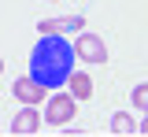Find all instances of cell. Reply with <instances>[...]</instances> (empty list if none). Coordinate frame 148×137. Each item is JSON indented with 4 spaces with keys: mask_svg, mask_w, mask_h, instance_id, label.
<instances>
[{
    "mask_svg": "<svg viewBox=\"0 0 148 137\" xmlns=\"http://www.w3.org/2000/svg\"><path fill=\"white\" fill-rule=\"evenodd\" d=\"M111 134H115V137H133V134H137L133 115H130V111H115V115H111Z\"/></svg>",
    "mask_w": 148,
    "mask_h": 137,
    "instance_id": "obj_8",
    "label": "cell"
},
{
    "mask_svg": "<svg viewBox=\"0 0 148 137\" xmlns=\"http://www.w3.org/2000/svg\"><path fill=\"white\" fill-rule=\"evenodd\" d=\"M74 111H78V100H74L71 93H56V97H48V104H45V122L67 126L74 119Z\"/></svg>",
    "mask_w": 148,
    "mask_h": 137,
    "instance_id": "obj_2",
    "label": "cell"
},
{
    "mask_svg": "<svg viewBox=\"0 0 148 137\" xmlns=\"http://www.w3.org/2000/svg\"><path fill=\"white\" fill-rule=\"evenodd\" d=\"M0 74H4V56H0Z\"/></svg>",
    "mask_w": 148,
    "mask_h": 137,
    "instance_id": "obj_11",
    "label": "cell"
},
{
    "mask_svg": "<svg viewBox=\"0 0 148 137\" xmlns=\"http://www.w3.org/2000/svg\"><path fill=\"white\" fill-rule=\"evenodd\" d=\"M11 93H15V100H18V104H41L48 89H45V85H41L37 78H30V74H26V78H15Z\"/></svg>",
    "mask_w": 148,
    "mask_h": 137,
    "instance_id": "obj_6",
    "label": "cell"
},
{
    "mask_svg": "<svg viewBox=\"0 0 148 137\" xmlns=\"http://www.w3.org/2000/svg\"><path fill=\"white\" fill-rule=\"evenodd\" d=\"M74 45L63 34H48V37L37 41V48L30 52V78H37L45 89H59L67 85L74 71Z\"/></svg>",
    "mask_w": 148,
    "mask_h": 137,
    "instance_id": "obj_1",
    "label": "cell"
},
{
    "mask_svg": "<svg viewBox=\"0 0 148 137\" xmlns=\"http://www.w3.org/2000/svg\"><path fill=\"white\" fill-rule=\"evenodd\" d=\"M133 111H145L148 115V82H141V85H133Z\"/></svg>",
    "mask_w": 148,
    "mask_h": 137,
    "instance_id": "obj_9",
    "label": "cell"
},
{
    "mask_svg": "<svg viewBox=\"0 0 148 137\" xmlns=\"http://www.w3.org/2000/svg\"><path fill=\"white\" fill-rule=\"evenodd\" d=\"M85 30V19L82 15H63V19H41L37 22V34L48 37V34H82Z\"/></svg>",
    "mask_w": 148,
    "mask_h": 137,
    "instance_id": "obj_4",
    "label": "cell"
},
{
    "mask_svg": "<svg viewBox=\"0 0 148 137\" xmlns=\"http://www.w3.org/2000/svg\"><path fill=\"white\" fill-rule=\"evenodd\" d=\"M74 56L85 59V63H108V45L96 34H78L74 37Z\"/></svg>",
    "mask_w": 148,
    "mask_h": 137,
    "instance_id": "obj_3",
    "label": "cell"
},
{
    "mask_svg": "<svg viewBox=\"0 0 148 137\" xmlns=\"http://www.w3.org/2000/svg\"><path fill=\"white\" fill-rule=\"evenodd\" d=\"M137 134H148V119H145V122H141V126H137Z\"/></svg>",
    "mask_w": 148,
    "mask_h": 137,
    "instance_id": "obj_10",
    "label": "cell"
},
{
    "mask_svg": "<svg viewBox=\"0 0 148 137\" xmlns=\"http://www.w3.org/2000/svg\"><path fill=\"white\" fill-rule=\"evenodd\" d=\"M67 93H71L78 104L89 100V97H92V78L85 74V71H71V78H67Z\"/></svg>",
    "mask_w": 148,
    "mask_h": 137,
    "instance_id": "obj_7",
    "label": "cell"
},
{
    "mask_svg": "<svg viewBox=\"0 0 148 137\" xmlns=\"http://www.w3.org/2000/svg\"><path fill=\"white\" fill-rule=\"evenodd\" d=\"M41 130V111H37V104H22V111H15L11 119V134L15 137H30Z\"/></svg>",
    "mask_w": 148,
    "mask_h": 137,
    "instance_id": "obj_5",
    "label": "cell"
}]
</instances>
